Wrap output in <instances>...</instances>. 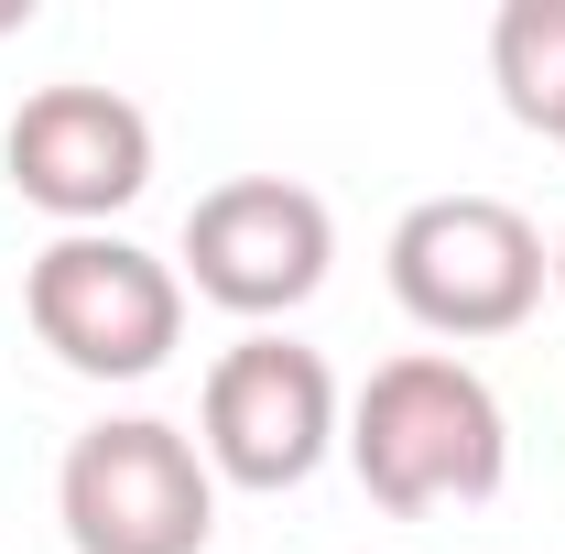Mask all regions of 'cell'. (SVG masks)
Returning a JSON list of instances; mask_svg holds the SVG:
<instances>
[{"label": "cell", "instance_id": "1", "mask_svg": "<svg viewBox=\"0 0 565 554\" xmlns=\"http://www.w3.org/2000/svg\"><path fill=\"white\" fill-rule=\"evenodd\" d=\"M349 468L359 489L381 500V511H479L500 500L511 479V414H500V392L457 359V348H403V359H381L370 381H359L349 403Z\"/></svg>", "mask_w": 565, "mask_h": 554}, {"label": "cell", "instance_id": "2", "mask_svg": "<svg viewBox=\"0 0 565 554\" xmlns=\"http://www.w3.org/2000/svg\"><path fill=\"white\" fill-rule=\"evenodd\" d=\"M381 273H392V305L414 316L424 338L479 348V338H511L544 305L555 251H544V228L511 196H424V207L392 217Z\"/></svg>", "mask_w": 565, "mask_h": 554}, {"label": "cell", "instance_id": "3", "mask_svg": "<svg viewBox=\"0 0 565 554\" xmlns=\"http://www.w3.org/2000/svg\"><path fill=\"white\" fill-rule=\"evenodd\" d=\"M22 316L76 381H152L185 338V273L120 228H55L22 273Z\"/></svg>", "mask_w": 565, "mask_h": 554}, {"label": "cell", "instance_id": "4", "mask_svg": "<svg viewBox=\"0 0 565 554\" xmlns=\"http://www.w3.org/2000/svg\"><path fill=\"white\" fill-rule=\"evenodd\" d=\"M55 522L76 554H207L217 533V479L196 435L163 414H109L87 424L55 468Z\"/></svg>", "mask_w": 565, "mask_h": 554}, {"label": "cell", "instance_id": "5", "mask_svg": "<svg viewBox=\"0 0 565 554\" xmlns=\"http://www.w3.org/2000/svg\"><path fill=\"white\" fill-rule=\"evenodd\" d=\"M349 435V403H338V370L316 359L305 338H273L250 327L239 348H217L207 392H196V457L207 479L228 489H305Z\"/></svg>", "mask_w": 565, "mask_h": 554}, {"label": "cell", "instance_id": "6", "mask_svg": "<svg viewBox=\"0 0 565 554\" xmlns=\"http://www.w3.org/2000/svg\"><path fill=\"white\" fill-rule=\"evenodd\" d=\"M327 262H338V217H327L316 185H294V174H228V185H207L185 207V262L174 273L196 283L217 316L273 327L294 305H316Z\"/></svg>", "mask_w": 565, "mask_h": 554}, {"label": "cell", "instance_id": "7", "mask_svg": "<svg viewBox=\"0 0 565 554\" xmlns=\"http://www.w3.org/2000/svg\"><path fill=\"white\" fill-rule=\"evenodd\" d=\"M0 174L22 185V207L66 217V228H109L152 185V120L120 87H87V76H55L11 109L0 131Z\"/></svg>", "mask_w": 565, "mask_h": 554}, {"label": "cell", "instance_id": "8", "mask_svg": "<svg viewBox=\"0 0 565 554\" xmlns=\"http://www.w3.org/2000/svg\"><path fill=\"white\" fill-rule=\"evenodd\" d=\"M490 76H500V109L522 131H555L565 109V0H511L490 22Z\"/></svg>", "mask_w": 565, "mask_h": 554}, {"label": "cell", "instance_id": "9", "mask_svg": "<svg viewBox=\"0 0 565 554\" xmlns=\"http://www.w3.org/2000/svg\"><path fill=\"white\" fill-rule=\"evenodd\" d=\"M544 141H555V152H565V109H555V131H544Z\"/></svg>", "mask_w": 565, "mask_h": 554}, {"label": "cell", "instance_id": "10", "mask_svg": "<svg viewBox=\"0 0 565 554\" xmlns=\"http://www.w3.org/2000/svg\"><path fill=\"white\" fill-rule=\"evenodd\" d=\"M555 294H565V239H555Z\"/></svg>", "mask_w": 565, "mask_h": 554}]
</instances>
